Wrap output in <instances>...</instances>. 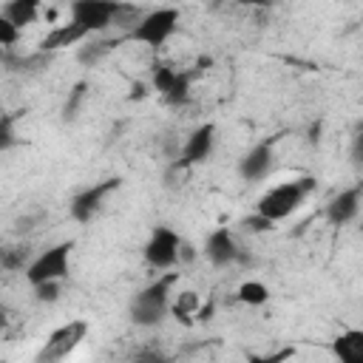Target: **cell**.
I'll list each match as a JSON object with an SVG mask.
<instances>
[{"instance_id": "ac0fdd59", "label": "cell", "mask_w": 363, "mask_h": 363, "mask_svg": "<svg viewBox=\"0 0 363 363\" xmlns=\"http://www.w3.org/2000/svg\"><path fill=\"white\" fill-rule=\"evenodd\" d=\"M85 99H88V82L79 79V82L71 85V91H68V96H65V102H62V122H74V119L79 116Z\"/></svg>"}, {"instance_id": "d6a6232c", "label": "cell", "mask_w": 363, "mask_h": 363, "mask_svg": "<svg viewBox=\"0 0 363 363\" xmlns=\"http://www.w3.org/2000/svg\"><path fill=\"white\" fill-rule=\"evenodd\" d=\"M3 323H6V312L0 309V326H3Z\"/></svg>"}, {"instance_id": "7a4b0ae2", "label": "cell", "mask_w": 363, "mask_h": 363, "mask_svg": "<svg viewBox=\"0 0 363 363\" xmlns=\"http://www.w3.org/2000/svg\"><path fill=\"white\" fill-rule=\"evenodd\" d=\"M318 187V182L312 176H301V179H292V182H284V184H275L269 187L258 201H255V213L267 216L269 221H284L289 218L303 201L306 196Z\"/></svg>"}, {"instance_id": "30bf717a", "label": "cell", "mask_w": 363, "mask_h": 363, "mask_svg": "<svg viewBox=\"0 0 363 363\" xmlns=\"http://www.w3.org/2000/svg\"><path fill=\"white\" fill-rule=\"evenodd\" d=\"M275 167V150L272 142H258L255 147H250L241 162H238V176L244 182H264Z\"/></svg>"}, {"instance_id": "8fae6325", "label": "cell", "mask_w": 363, "mask_h": 363, "mask_svg": "<svg viewBox=\"0 0 363 363\" xmlns=\"http://www.w3.org/2000/svg\"><path fill=\"white\" fill-rule=\"evenodd\" d=\"M360 201H363V187L360 184H352L346 190H340L329 204H326V221L332 227H346L357 218L360 213Z\"/></svg>"}, {"instance_id": "4316f807", "label": "cell", "mask_w": 363, "mask_h": 363, "mask_svg": "<svg viewBox=\"0 0 363 363\" xmlns=\"http://www.w3.org/2000/svg\"><path fill=\"white\" fill-rule=\"evenodd\" d=\"M147 94H150V85H147V82H130L128 99H130V102H142Z\"/></svg>"}, {"instance_id": "f1b7e54d", "label": "cell", "mask_w": 363, "mask_h": 363, "mask_svg": "<svg viewBox=\"0 0 363 363\" xmlns=\"http://www.w3.org/2000/svg\"><path fill=\"white\" fill-rule=\"evenodd\" d=\"M193 261H196V247L182 238V244H179V264H193Z\"/></svg>"}, {"instance_id": "44dd1931", "label": "cell", "mask_w": 363, "mask_h": 363, "mask_svg": "<svg viewBox=\"0 0 363 363\" xmlns=\"http://www.w3.org/2000/svg\"><path fill=\"white\" fill-rule=\"evenodd\" d=\"M17 119H20V111L0 113V153L17 145Z\"/></svg>"}, {"instance_id": "3957f363", "label": "cell", "mask_w": 363, "mask_h": 363, "mask_svg": "<svg viewBox=\"0 0 363 363\" xmlns=\"http://www.w3.org/2000/svg\"><path fill=\"white\" fill-rule=\"evenodd\" d=\"M179 9H173V6H162V9H153V11H145L136 23H133V28H130V40H136V43H142V45H147V48H159V45H164L170 37H173V31H176V26H179Z\"/></svg>"}, {"instance_id": "d4e9b609", "label": "cell", "mask_w": 363, "mask_h": 363, "mask_svg": "<svg viewBox=\"0 0 363 363\" xmlns=\"http://www.w3.org/2000/svg\"><path fill=\"white\" fill-rule=\"evenodd\" d=\"M241 227L258 235V233H269V230H275V221H269V218L261 216V213H252V216H247V218L241 221Z\"/></svg>"}, {"instance_id": "2e32d148", "label": "cell", "mask_w": 363, "mask_h": 363, "mask_svg": "<svg viewBox=\"0 0 363 363\" xmlns=\"http://www.w3.org/2000/svg\"><path fill=\"white\" fill-rule=\"evenodd\" d=\"M40 11H43V0H9L3 14L17 26V28H26V26H34L40 20Z\"/></svg>"}, {"instance_id": "e0dca14e", "label": "cell", "mask_w": 363, "mask_h": 363, "mask_svg": "<svg viewBox=\"0 0 363 363\" xmlns=\"http://www.w3.org/2000/svg\"><path fill=\"white\" fill-rule=\"evenodd\" d=\"M116 45H119V40H99V43H91V45H79V51H77V62L94 68V65L102 62Z\"/></svg>"}, {"instance_id": "d6986e66", "label": "cell", "mask_w": 363, "mask_h": 363, "mask_svg": "<svg viewBox=\"0 0 363 363\" xmlns=\"http://www.w3.org/2000/svg\"><path fill=\"white\" fill-rule=\"evenodd\" d=\"M235 298H238V303H244V306H264L267 301H269V286L264 284V281H244L241 286H238V292H235Z\"/></svg>"}, {"instance_id": "ffe728a7", "label": "cell", "mask_w": 363, "mask_h": 363, "mask_svg": "<svg viewBox=\"0 0 363 363\" xmlns=\"http://www.w3.org/2000/svg\"><path fill=\"white\" fill-rule=\"evenodd\" d=\"M193 77H196V74H190V71H179V74H176V82H173L170 91L164 94V102H167V105H184V102L190 99Z\"/></svg>"}, {"instance_id": "484cf974", "label": "cell", "mask_w": 363, "mask_h": 363, "mask_svg": "<svg viewBox=\"0 0 363 363\" xmlns=\"http://www.w3.org/2000/svg\"><path fill=\"white\" fill-rule=\"evenodd\" d=\"M20 40V28L0 11V48H6V45H14Z\"/></svg>"}, {"instance_id": "7c38bea8", "label": "cell", "mask_w": 363, "mask_h": 363, "mask_svg": "<svg viewBox=\"0 0 363 363\" xmlns=\"http://www.w3.org/2000/svg\"><path fill=\"white\" fill-rule=\"evenodd\" d=\"M238 241L235 235L227 230V227H218L207 235L204 241V258L213 264V267H233L238 261Z\"/></svg>"}, {"instance_id": "6da1fadb", "label": "cell", "mask_w": 363, "mask_h": 363, "mask_svg": "<svg viewBox=\"0 0 363 363\" xmlns=\"http://www.w3.org/2000/svg\"><path fill=\"white\" fill-rule=\"evenodd\" d=\"M176 284H179V275L164 269V275H159L145 289H139L136 298L130 301V320L136 326H159L170 309V298H173Z\"/></svg>"}, {"instance_id": "4dcf8cb0", "label": "cell", "mask_w": 363, "mask_h": 363, "mask_svg": "<svg viewBox=\"0 0 363 363\" xmlns=\"http://www.w3.org/2000/svg\"><path fill=\"white\" fill-rule=\"evenodd\" d=\"M289 357H295V349H281V352L267 354V357H261V360H267V363H281V360H289Z\"/></svg>"}, {"instance_id": "ba28073f", "label": "cell", "mask_w": 363, "mask_h": 363, "mask_svg": "<svg viewBox=\"0 0 363 363\" xmlns=\"http://www.w3.org/2000/svg\"><path fill=\"white\" fill-rule=\"evenodd\" d=\"M179 244H182V235L173 230V227H156L145 244V261L164 272V269H173L179 264Z\"/></svg>"}, {"instance_id": "277c9868", "label": "cell", "mask_w": 363, "mask_h": 363, "mask_svg": "<svg viewBox=\"0 0 363 363\" xmlns=\"http://www.w3.org/2000/svg\"><path fill=\"white\" fill-rule=\"evenodd\" d=\"M71 250H74L71 241H60V244L43 250L37 258H31L23 267L26 281L31 286L34 284H43V281H65L68 278V269H71Z\"/></svg>"}, {"instance_id": "5b68a950", "label": "cell", "mask_w": 363, "mask_h": 363, "mask_svg": "<svg viewBox=\"0 0 363 363\" xmlns=\"http://www.w3.org/2000/svg\"><path fill=\"white\" fill-rule=\"evenodd\" d=\"M88 332H91V326H88L85 318H74V320L57 326V329L48 335V340L43 343V349L37 352V360H40V363H57V360H65V357H68V354L88 337Z\"/></svg>"}, {"instance_id": "f546056e", "label": "cell", "mask_w": 363, "mask_h": 363, "mask_svg": "<svg viewBox=\"0 0 363 363\" xmlns=\"http://www.w3.org/2000/svg\"><path fill=\"white\" fill-rule=\"evenodd\" d=\"M216 315V301L210 298L207 303H199V309H196V320H210Z\"/></svg>"}, {"instance_id": "83f0119b", "label": "cell", "mask_w": 363, "mask_h": 363, "mask_svg": "<svg viewBox=\"0 0 363 363\" xmlns=\"http://www.w3.org/2000/svg\"><path fill=\"white\" fill-rule=\"evenodd\" d=\"M320 139H323V122L315 119V122L309 125V130H306V142L315 147V145H320Z\"/></svg>"}, {"instance_id": "52a82bcc", "label": "cell", "mask_w": 363, "mask_h": 363, "mask_svg": "<svg viewBox=\"0 0 363 363\" xmlns=\"http://www.w3.org/2000/svg\"><path fill=\"white\" fill-rule=\"evenodd\" d=\"M122 187V179H102V182H96V184H91V187H85V190H79L74 199H71V204H68V213H71V218L74 221H79V224H88L99 210H102V204H105V199L111 196V193H116Z\"/></svg>"}, {"instance_id": "8992f818", "label": "cell", "mask_w": 363, "mask_h": 363, "mask_svg": "<svg viewBox=\"0 0 363 363\" xmlns=\"http://www.w3.org/2000/svg\"><path fill=\"white\" fill-rule=\"evenodd\" d=\"M119 6L122 3H116V0H74L71 3V20L85 34H99L116 20Z\"/></svg>"}, {"instance_id": "4fadbf2b", "label": "cell", "mask_w": 363, "mask_h": 363, "mask_svg": "<svg viewBox=\"0 0 363 363\" xmlns=\"http://www.w3.org/2000/svg\"><path fill=\"white\" fill-rule=\"evenodd\" d=\"M88 34L74 23V20H68V23H60V26H54L43 40H40V51H45V54H51V51H60V48H68V45H77V43H82Z\"/></svg>"}, {"instance_id": "1f68e13d", "label": "cell", "mask_w": 363, "mask_h": 363, "mask_svg": "<svg viewBox=\"0 0 363 363\" xmlns=\"http://www.w3.org/2000/svg\"><path fill=\"white\" fill-rule=\"evenodd\" d=\"M238 6H272V0H235Z\"/></svg>"}, {"instance_id": "cb8c5ba5", "label": "cell", "mask_w": 363, "mask_h": 363, "mask_svg": "<svg viewBox=\"0 0 363 363\" xmlns=\"http://www.w3.org/2000/svg\"><path fill=\"white\" fill-rule=\"evenodd\" d=\"M0 267L3 269H23L26 267V250H0Z\"/></svg>"}, {"instance_id": "9a60e30c", "label": "cell", "mask_w": 363, "mask_h": 363, "mask_svg": "<svg viewBox=\"0 0 363 363\" xmlns=\"http://www.w3.org/2000/svg\"><path fill=\"white\" fill-rule=\"evenodd\" d=\"M199 303H201V295L196 292V289H179L173 298H170V315L179 320V323H184V326H193L196 323V309H199Z\"/></svg>"}, {"instance_id": "5bb4252c", "label": "cell", "mask_w": 363, "mask_h": 363, "mask_svg": "<svg viewBox=\"0 0 363 363\" xmlns=\"http://www.w3.org/2000/svg\"><path fill=\"white\" fill-rule=\"evenodd\" d=\"M332 354L340 363H363V329H346L332 340Z\"/></svg>"}, {"instance_id": "7402d4cb", "label": "cell", "mask_w": 363, "mask_h": 363, "mask_svg": "<svg viewBox=\"0 0 363 363\" xmlns=\"http://www.w3.org/2000/svg\"><path fill=\"white\" fill-rule=\"evenodd\" d=\"M176 74H179V71H173L170 65H156V68H153V77H150V88L164 96V94L170 91V85L176 82Z\"/></svg>"}, {"instance_id": "9c48e42d", "label": "cell", "mask_w": 363, "mask_h": 363, "mask_svg": "<svg viewBox=\"0 0 363 363\" xmlns=\"http://www.w3.org/2000/svg\"><path fill=\"white\" fill-rule=\"evenodd\" d=\"M213 147H216V125L213 122H204V125H199L184 139V145H182V150H179V156L173 162V170H182L184 173V170L207 162L213 156Z\"/></svg>"}, {"instance_id": "603a6c76", "label": "cell", "mask_w": 363, "mask_h": 363, "mask_svg": "<svg viewBox=\"0 0 363 363\" xmlns=\"http://www.w3.org/2000/svg\"><path fill=\"white\" fill-rule=\"evenodd\" d=\"M60 292H62V281H43V284H34V298L40 303H57L60 301Z\"/></svg>"}]
</instances>
